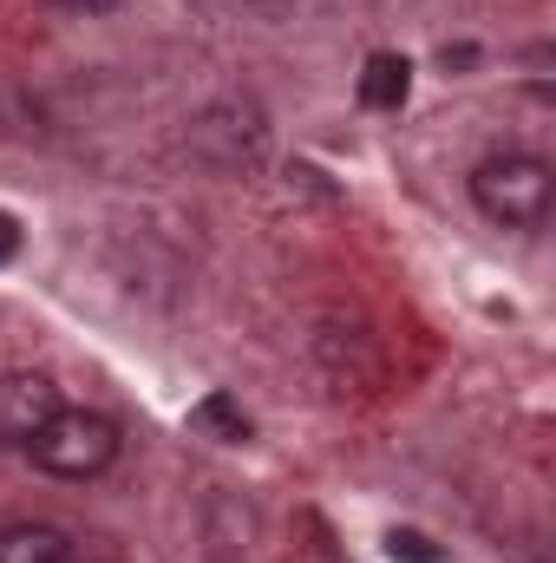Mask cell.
<instances>
[{"label": "cell", "instance_id": "obj_3", "mask_svg": "<svg viewBox=\"0 0 556 563\" xmlns=\"http://www.w3.org/2000/svg\"><path fill=\"white\" fill-rule=\"evenodd\" d=\"M53 413H59V387L46 374H0V439L7 445H26Z\"/></svg>", "mask_w": 556, "mask_h": 563}, {"label": "cell", "instance_id": "obj_5", "mask_svg": "<svg viewBox=\"0 0 556 563\" xmlns=\"http://www.w3.org/2000/svg\"><path fill=\"white\" fill-rule=\"evenodd\" d=\"M407 92H413V66H407L400 53H374L367 73H360V106H374V112H400Z\"/></svg>", "mask_w": 556, "mask_h": 563}, {"label": "cell", "instance_id": "obj_1", "mask_svg": "<svg viewBox=\"0 0 556 563\" xmlns=\"http://www.w3.org/2000/svg\"><path fill=\"white\" fill-rule=\"evenodd\" d=\"M471 203L504 223V230H544L551 223V203H556V177L544 157L531 151H504V157H485L471 170Z\"/></svg>", "mask_w": 556, "mask_h": 563}, {"label": "cell", "instance_id": "obj_8", "mask_svg": "<svg viewBox=\"0 0 556 563\" xmlns=\"http://www.w3.org/2000/svg\"><path fill=\"white\" fill-rule=\"evenodd\" d=\"M59 13H79V20H99V13H119L125 0H53Z\"/></svg>", "mask_w": 556, "mask_h": 563}, {"label": "cell", "instance_id": "obj_4", "mask_svg": "<svg viewBox=\"0 0 556 563\" xmlns=\"http://www.w3.org/2000/svg\"><path fill=\"white\" fill-rule=\"evenodd\" d=\"M0 563H79V551L53 525H7L0 531Z\"/></svg>", "mask_w": 556, "mask_h": 563}, {"label": "cell", "instance_id": "obj_6", "mask_svg": "<svg viewBox=\"0 0 556 563\" xmlns=\"http://www.w3.org/2000/svg\"><path fill=\"white\" fill-rule=\"evenodd\" d=\"M190 432H203V439H216V445H243V439H249V413H243V400H230V394H203V400L190 407Z\"/></svg>", "mask_w": 556, "mask_h": 563}, {"label": "cell", "instance_id": "obj_7", "mask_svg": "<svg viewBox=\"0 0 556 563\" xmlns=\"http://www.w3.org/2000/svg\"><path fill=\"white\" fill-rule=\"evenodd\" d=\"M387 551H393V558H407V563H438L432 538H419V531H393V538H387Z\"/></svg>", "mask_w": 556, "mask_h": 563}, {"label": "cell", "instance_id": "obj_9", "mask_svg": "<svg viewBox=\"0 0 556 563\" xmlns=\"http://www.w3.org/2000/svg\"><path fill=\"white\" fill-rule=\"evenodd\" d=\"M13 243H20V236H13V223H7V217H0V263H7V256H13Z\"/></svg>", "mask_w": 556, "mask_h": 563}, {"label": "cell", "instance_id": "obj_2", "mask_svg": "<svg viewBox=\"0 0 556 563\" xmlns=\"http://www.w3.org/2000/svg\"><path fill=\"white\" fill-rule=\"evenodd\" d=\"M26 452L53 478H99L119 459V432H112V420H99L86 407H59L53 420L26 439Z\"/></svg>", "mask_w": 556, "mask_h": 563}]
</instances>
